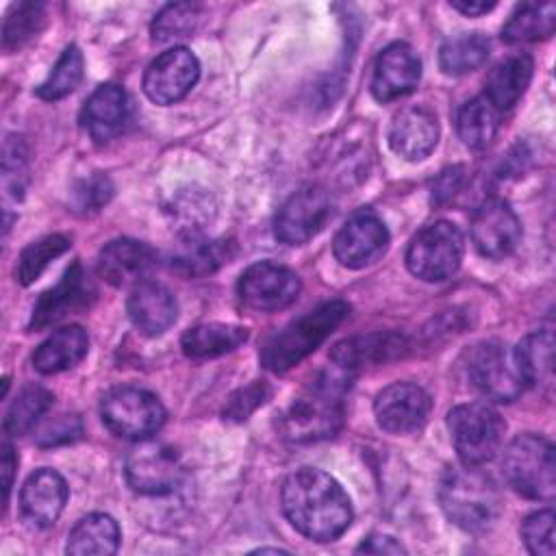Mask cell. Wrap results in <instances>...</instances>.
<instances>
[{
	"label": "cell",
	"instance_id": "obj_1",
	"mask_svg": "<svg viewBox=\"0 0 556 556\" xmlns=\"http://www.w3.org/2000/svg\"><path fill=\"white\" fill-rule=\"evenodd\" d=\"M280 502L289 523L311 541H334L354 517L345 489L330 473L313 467L287 476Z\"/></svg>",
	"mask_w": 556,
	"mask_h": 556
},
{
	"label": "cell",
	"instance_id": "obj_2",
	"mask_svg": "<svg viewBox=\"0 0 556 556\" xmlns=\"http://www.w3.org/2000/svg\"><path fill=\"white\" fill-rule=\"evenodd\" d=\"M348 387V378L339 374H319L280 415V434L291 443H313L334 437L343 426Z\"/></svg>",
	"mask_w": 556,
	"mask_h": 556
},
{
	"label": "cell",
	"instance_id": "obj_3",
	"mask_svg": "<svg viewBox=\"0 0 556 556\" xmlns=\"http://www.w3.org/2000/svg\"><path fill=\"white\" fill-rule=\"evenodd\" d=\"M439 502L452 523L467 532L489 530L500 515V491L480 465L450 467L439 484Z\"/></svg>",
	"mask_w": 556,
	"mask_h": 556
},
{
	"label": "cell",
	"instance_id": "obj_4",
	"mask_svg": "<svg viewBox=\"0 0 556 556\" xmlns=\"http://www.w3.org/2000/svg\"><path fill=\"white\" fill-rule=\"evenodd\" d=\"M348 315L350 306L343 300H330L315 306L265 339L258 354L261 365L274 374L289 371L315 352Z\"/></svg>",
	"mask_w": 556,
	"mask_h": 556
},
{
	"label": "cell",
	"instance_id": "obj_5",
	"mask_svg": "<svg viewBox=\"0 0 556 556\" xmlns=\"http://www.w3.org/2000/svg\"><path fill=\"white\" fill-rule=\"evenodd\" d=\"M506 482L528 500L549 502L556 493V456L554 445L541 434L515 437L502 458Z\"/></svg>",
	"mask_w": 556,
	"mask_h": 556
},
{
	"label": "cell",
	"instance_id": "obj_6",
	"mask_svg": "<svg viewBox=\"0 0 556 556\" xmlns=\"http://www.w3.org/2000/svg\"><path fill=\"white\" fill-rule=\"evenodd\" d=\"M447 430L463 465H484L500 452L506 424L486 402H469L447 413Z\"/></svg>",
	"mask_w": 556,
	"mask_h": 556
},
{
	"label": "cell",
	"instance_id": "obj_7",
	"mask_svg": "<svg viewBox=\"0 0 556 556\" xmlns=\"http://www.w3.org/2000/svg\"><path fill=\"white\" fill-rule=\"evenodd\" d=\"M465 252L463 232L452 222L439 219L424 226L406 248L408 271L426 282L447 280L460 267Z\"/></svg>",
	"mask_w": 556,
	"mask_h": 556
},
{
	"label": "cell",
	"instance_id": "obj_8",
	"mask_svg": "<svg viewBox=\"0 0 556 556\" xmlns=\"http://www.w3.org/2000/svg\"><path fill=\"white\" fill-rule=\"evenodd\" d=\"M100 415L115 437L146 441L161 430L167 413L154 393L139 387H117L102 397Z\"/></svg>",
	"mask_w": 556,
	"mask_h": 556
},
{
	"label": "cell",
	"instance_id": "obj_9",
	"mask_svg": "<svg viewBox=\"0 0 556 556\" xmlns=\"http://www.w3.org/2000/svg\"><path fill=\"white\" fill-rule=\"evenodd\" d=\"M467 378L493 402H513L526 389L515 350L502 341H482L469 350Z\"/></svg>",
	"mask_w": 556,
	"mask_h": 556
},
{
	"label": "cell",
	"instance_id": "obj_10",
	"mask_svg": "<svg viewBox=\"0 0 556 556\" xmlns=\"http://www.w3.org/2000/svg\"><path fill=\"white\" fill-rule=\"evenodd\" d=\"M124 476L135 493L165 495L178 489L185 467L176 450L146 439L139 441L126 456Z\"/></svg>",
	"mask_w": 556,
	"mask_h": 556
},
{
	"label": "cell",
	"instance_id": "obj_11",
	"mask_svg": "<svg viewBox=\"0 0 556 556\" xmlns=\"http://www.w3.org/2000/svg\"><path fill=\"white\" fill-rule=\"evenodd\" d=\"M330 215L332 206L328 193L317 185L302 187L293 191L278 208L274 235L287 245H304L324 230Z\"/></svg>",
	"mask_w": 556,
	"mask_h": 556
},
{
	"label": "cell",
	"instance_id": "obj_12",
	"mask_svg": "<svg viewBox=\"0 0 556 556\" xmlns=\"http://www.w3.org/2000/svg\"><path fill=\"white\" fill-rule=\"evenodd\" d=\"M300 289H302L300 276L293 269L285 265H276L271 261H261L250 265L239 276V282H237L239 300L248 308L261 311V313L287 308L298 300Z\"/></svg>",
	"mask_w": 556,
	"mask_h": 556
},
{
	"label": "cell",
	"instance_id": "obj_13",
	"mask_svg": "<svg viewBox=\"0 0 556 556\" xmlns=\"http://www.w3.org/2000/svg\"><path fill=\"white\" fill-rule=\"evenodd\" d=\"M389 248V230L371 208L354 211L332 241L334 258L348 269L376 263Z\"/></svg>",
	"mask_w": 556,
	"mask_h": 556
},
{
	"label": "cell",
	"instance_id": "obj_14",
	"mask_svg": "<svg viewBox=\"0 0 556 556\" xmlns=\"http://www.w3.org/2000/svg\"><path fill=\"white\" fill-rule=\"evenodd\" d=\"M200 78V63L185 46L161 52L143 72V93L150 102L167 106L182 100Z\"/></svg>",
	"mask_w": 556,
	"mask_h": 556
},
{
	"label": "cell",
	"instance_id": "obj_15",
	"mask_svg": "<svg viewBox=\"0 0 556 556\" xmlns=\"http://www.w3.org/2000/svg\"><path fill=\"white\" fill-rule=\"evenodd\" d=\"M471 241L486 258H504L521 241V224L513 206L502 198H486L471 217Z\"/></svg>",
	"mask_w": 556,
	"mask_h": 556
},
{
	"label": "cell",
	"instance_id": "obj_16",
	"mask_svg": "<svg viewBox=\"0 0 556 556\" xmlns=\"http://www.w3.org/2000/svg\"><path fill=\"white\" fill-rule=\"evenodd\" d=\"M93 298H96V287L89 280L83 265L76 261L72 263V267H67L63 278L52 289L39 295V300L33 306L28 328L43 330L52 324H59L61 319L89 308Z\"/></svg>",
	"mask_w": 556,
	"mask_h": 556
},
{
	"label": "cell",
	"instance_id": "obj_17",
	"mask_svg": "<svg viewBox=\"0 0 556 556\" xmlns=\"http://www.w3.org/2000/svg\"><path fill=\"white\" fill-rule=\"evenodd\" d=\"M432 408L430 395L413 382H393L374 400V415L382 430L391 434L417 432Z\"/></svg>",
	"mask_w": 556,
	"mask_h": 556
},
{
	"label": "cell",
	"instance_id": "obj_18",
	"mask_svg": "<svg viewBox=\"0 0 556 556\" xmlns=\"http://www.w3.org/2000/svg\"><path fill=\"white\" fill-rule=\"evenodd\" d=\"M421 78V61L417 52L404 43H389L376 59L371 72V93L378 102H393L415 91Z\"/></svg>",
	"mask_w": 556,
	"mask_h": 556
},
{
	"label": "cell",
	"instance_id": "obj_19",
	"mask_svg": "<svg viewBox=\"0 0 556 556\" xmlns=\"http://www.w3.org/2000/svg\"><path fill=\"white\" fill-rule=\"evenodd\" d=\"M156 267L154 250L135 239H113L98 254V274L113 287H137Z\"/></svg>",
	"mask_w": 556,
	"mask_h": 556
},
{
	"label": "cell",
	"instance_id": "obj_20",
	"mask_svg": "<svg viewBox=\"0 0 556 556\" xmlns=\"http://www.w3.org/2000/svg\"><path fill=\"white\" fill-rule=\"evenodd\" d=\"M439 141V122L434 111L415 104L402 109L389 128V146L404 161H424Z\"/></svg>",
	"mask_w": 556,
	"mask_h": 556
},
{
	"label": "cell",
	"instance_id": "obj_21",
	"mask_svg": "<svg viewBox=\"0 0 556 556\" xmlns=\"http://www.w3.org/2000/svg\"><path fill=\"white\" fill-rule=\"evenodd\" d=\"M67 502V484L54 469L41 467L33 471L20 491L22 517L35 528L52 526Z\"/></svg>",
	"mask_w": 556,
	"mask_h": 556
},
{
	"label": "cell",
	"instance_id": "obj_22",
	"mask_svg": "<svg viewBox=\"0 0 556 556\" xmlns=\"http://www.w3.org/2000/svg\"><path fill=\"white\" fill-rule=\"evenodd\" d=\"M83 128L96 143L115 139L128 122V96L119 85H100L85 102L80 113Z\"/></svg>",
	"mask_w": 556,
	"mask_h": 556
},
{
	"label": "cell",
	"instance_id": "obj_23",
	"mask_svg": "<svg viewBox=\"0 0 556 556\" xmlns=\"http://www.w3.org/2000/svg\"><path fill=\"white\" fill-rule=\"evenodd\" d=\"M406 348V339L397 332H369L334 343L330 358L341 371H354L358 367L393 361L402 356Z\"/></svg>",
	"mask_w": 556,
	"mask_h": 556
},
{
	"label": "cell",
	"instance_id": "obj_24",
	"mask_svg": "<svg viewBox=\"0 0 556 556\" xmlns=\"http://www.w3.org/2000/svg\"><path fill=\"white\" fill-rule=\"evenodd\" d=\"M132 326L146 337L163 334L176 321V300L169 289L159 282H141L132 287L126 304Z\"/></svg>",
	"mask_w": 556,
	"mask_h": 556
},
{
	"label": "cell",
	"instance_id": "obj_25",
	"mask_svg": "<svg viewBox=\"0 0 556 556\" xmlns=\"http://www.w3.org/2000/svg\"><path fill=\"white\" fill-rule=\"evenodd\" d=\"M532 56L526 52H517L502 59L497 65H493L484 80V98L497 111L513 109L526 93L532 80Z\"/></svg>",
	"mask_w": 556,
	"mask_h": 556
},
{
	"label": "cell",
	"instance_id": "obj_26",
	"mask_svg": "<svg viewBox=\"0 0 556 556\" xmlns=\"http://www.w3.org/2000/svg\"><path fill=\"white\" fill-rule=\"evenodd\" d=\"M230 256V243L187 232V237L180 243H176L167 261L176 274L187 278H200L217 271L224 263H228Z\"/></svg>",
	"mask_w": 556,
	"mask_h": 556
},
{
	"label": "cell",
	"instance_id": "obj_27",
	"mask_svg": "<svg viewBox=\"0 0 556 556\" xmlns=\"http://www.w3.org/2000/svg\"><path fill=\"white\" fill-rule=\"evenodd\" d=\"M89 350L87 332L80 326H65L54 330L39 348L33 352V367L43 374H61L76 367Z\"/></svg>",
	"mask_w": 556,
	"mask_h": 556
},
{
	"label": "cell",
	"instance_id": "obj_28",
	"mask_svg": "<svg viewBox=\"0 0 556 556\" xmlns=\"http://www.w3.org/2000/svg\"><path fill=\"white\" fill-rule=\"evenodd\" d=\"M119 547V528L111 515L91 513L67 534L65 552L72 556H109Z\"/></svg>",
	"mask_w": 556,
	"mask_h": 556
},
{
	"label": "cell",
	"instance_id": "obj_29",
	"mask_svg": "<svg viewBox=\"0 0 556 556\" xmlns=\"http://www.w3.org/2000/svg\"><path fill=\"white\" fill-rule=\"evenodd\" d=\"M248 341V328L235 324H198L185 330L180 348L189 358H215L237 350Z\"/></svg>",
	"mask_w": 556,
	"mask_h": 556
},
{
	"label": "cell",
	"instance_id": "obj_30",
	"mask_svg": "<svg viewBox=\"0 0 556 556\" xmlns=\"http://www.w3.org/2000/svg\"><path fill=\"white\" fill-rule=\"evenodd\" d=\"M515 356L526 387H549L554 378V334L536 330L526 334L515 348Z\"/></svg>",
	"mask_w": 556,
	"mask_h": 556
},
{
	"label": "cell",
	"instance_id": "obj_31",
	"mask_svg": "<svg viewBox=\"0 0 556 556\" xmlns=\"http://www.w3.org/2000/svg\"><path fill=\"white\" fill-rule=\"evenodd\" d=\"M556 26L554 2H523L519 4L508 22L502 26V39L506 43H526L547 39Z\"/></svg>",
	"mask_w": 556,
	"mask_h": 556
},
{
	"label": "cell",
	"instance_id": "obj_32",
	"mask_svg": "<svg viewBox=\"0 0 556 556\" xmlns=\"http://www.w3.org/2000/svg\"><path fill=\"white\" fill-rule=\"evenodd\" d=\"M497 126L500 111L484 96H476L458 109L456 130L467 148H484L495 137Z\"/></svg>",
	"mask_w": 556,
	"mask_h": 556
},
{
	"label": "cell",
	"instance_id": "obj_33",
	"mask_svg": "<svg viewBox=\"0 0 556 556\" xmlns=\"http://www.w3.org/2000/svg\"><path fill=\"white\" fill-rule=\"evenodd\" d=\"M489 56V39L480 33H463L447 39L439 50V67L450 76L478 70Z\"/></svg>",
	"mask_w": 556,
	"mask_h": 556
},
{
	"label": "cell",
	"instance_id": "obj_34",
	"mask_svg": "<svg viewBox=\"0 0 556 556\" xmlns=\"http://www.w3.org/2000/svg\"><path fill=\"white\" fill-rule=\"evenodd\" d=\"M50 406H52V393L48 389L39 384L22 387L7 410L4 432L11 437H22L30 432Z\"/></svg>",
	"mask_w": 556,
	"mask_h": 556
},
{
	"label": "cell",
	"instance_id": "obj_35",
	"mask_svg": "<svg viewBox=\"0 0 556 556\" xmlns=\"http://www.w3.org/2000/svg\"><path fill=\"white\" fill-rule=\"evenodd\" d=\"M202 22V7L195 2H174L163 7L152 22V39L176 43L191 37Z\"/></svg>",
	"mask_w": 556,
	"mask_h": 556
},
{
	"label": "cell",
	"instance_id": "obj_36",
	"mask_svg": "<svg viewBox=\"0 0 556 556\" xmlns=\"http://www.w3.org/2000/svg\"><path fill=\"white\" fill-rule=\"evenodd\" d=\"M83 70H85L83 52L74 43L67 46L61 52V56L56 59V63L52 65L46 80L37 87V96L48 102L70 96L78 87V83L83 78Z\"/></svg>",
	"mask_w": 556,
	"mask_h": 556
},
{
	"label": "cell",
	"instance_id": "obj_37",
	"mask_svg": "<svg viewBox=\"0 0 556 556\" xmlns=\"http://www.w3.org/2000/svg\"><path fill=\"white\" fill-rule=\"evenodd\" d=\"M43 4L41 2H17L4 15L2 24V48L7 52L22 48L28 39H33L43 26Z\"/></svg>",
	"mask_w": 556,
	"mask_h": 556
},
{
	"label": "cell",
	"instance_id": "obj_38",
	"mask_svg": "<svg viewBox=\"0 0 556 556\" xmlns=\"http://www.w3.org/2000/svg\"><path fill=\"white\" fill-rule=\"evenodd\" d=\"M70 250V239L65 235H48L39 241H33L17 261V280L28 287L35 282L41 271L61 254Z\"/></svg>",
	"mask_w": 556,
	"mask_h": 556
},
{
	"label": "cell",
	"instance_id": "obj_39",
	"mask_svg": "<svg viewBox=\"0 0 556 556\" xmlns=\"http://www.w3.org/2000/svg\"><path fill=\"white\" fill-rule=\"evenodd\" d=\"M554 510H536L528 515L521 523V539L530 554L534 556H554L556 543H554Z\"/></svg>",
	"mask_w": 556,
	"mask_h": 556
},
{
	"label": "cell",
	"instance_id": "obj_40",
	"mask_svg": "<svg viewBox=\"0 0 556 556\" xmlns=\"http://www.w3.org/2000/svg\"><path fill=\"white\" fill-rule=\"evenodd\" d=\"M113 195V185L111 180L96 172L83 180H78L72 189V206L76 213H96L100 211Z\"/></svg>",
	"mask_w": 556,
	"mask_h": 556
},
{
	"label": "cell",
	"instance_id": "obj_41",
	"mask_svg": "<svg viewBox=\"0 0 556 556\" xmlns=\"http://www.w3.org/2000/svg\"><path fill=\"white\" fill-rule=\"evenodd\" d=\"M269 397V387L265 382H252L237 393H232L224 406V419L243 421L248 419L265 400Z\"/></svg>",
	"mask_w": 556,
	"mask_h": 556
},
{
	"label": "cell",
	"instance_id": "obj_42",
	"mask_svg": "<svg viewBox=\"0 0 556 556\" xmlns=\"http://www.w3.org/2000/svg\"><path fill=\"white\" fill-rule=\"evenodd\" d=\"M78 434H80V421H78V417H74V415H61L59 421L50 424V426L43 430L39 443H41V445L67 443V441L76 439Z\"/></svg>",
	"mask_w": 556,
	"mask_h": 556
},
{
	"label": "cell",
	"instance_id": "obj_43",
	"mask_svg": "<svg viewBox=\"0 0 556 556\" xmlns=\"http://www.w3.org/2000/svg\"><path fill=\"white\" fill-rule=\"evenodd\" d=\"M358 554H406V549L389 534H371L358 547Z\"/></svg>",
	"mask_w": 556,
	"mask_h": 556
},
{
	"label": "cell",
	"instance_id": "obj_44",
	"mask_svg": "<svg viewBox=\"0 0 556 556\" xmlns=\"http://www.w3.org/2000/svg\"><path fill=\"white\" fill-rule=\"evenodd\" d=\"M463 169L460 167H454V169H445L439 180L434 182L432 187V198L434 200H443V198H450L452 193H456V189L460 187V180H463Z\"/></svg>",
	"mask_w": 556,
	"mask_h": 556
},
{
	"label": "cell",
	"instance_id": "obj_45",
	"mask_svg": "<svg viewBox=\"0 0 556 556\" xmlns=\"http://www.w3.org/2000/svg\"><path fill=\"white\" fill-rule=\"evenodd\" d=\"M452 9H456L458 13L463 15H469V17H478V15H484L489 13L491 9H495V2H484V0H452L450 2Z\"/></svg>",
	"mask_w": 556,
	"mask_h": 556
},
{
	"label": "cell",
	"instance_id": "obj_46",
	"mask_svg": "<svg viewBox=\"0 0 556 556\" xmlns=\"http://www.w3.org/2000/svg\"><path fill=\"white\" fill-rule=\"evenodd\" d=\"M17 467V458L13 456V450L9 443L2 445V476H4V502L9 500L11 486H13V471Z\"/></svg>",
	"mask_w": 556,
	"mask_h": 556
}]
</instances>
